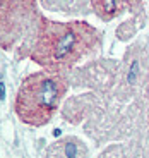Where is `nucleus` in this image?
I'll use <instances>...</instances> for the list:
<instances>
[{"label": "nucleus", "instance_id": "f257e3e1", "mask_svg": "<svg viewBox=\"0 0 149 158\" xmlns=\"http://www.w3.org/2000/svg\"><path fill=\"white\" fill-rule=\"evenodd\" d=\"M101 35L83 21L57 23L43 17L31 59L45 71L63 74L86 55L99 48Z\"/></svg>", "mask_w": 149, "mask_h": 158}, {"label": "nucleus", "instance_id": "f03ea898", "mask_svg": "<svg viewBox=\"0 0 149 158\" xmlns=\"http://www.w3.org/2000/svg\"><path fill=\"white\" fill-rule=\"evenodd\" d=\"M67 93V81L62 74L36 72L22 81L14 108L17 117L29 126H45L51 120Z\"/></svg>", "mask_w": 149, "mask_h": 158}, {"label": "nucleus", "instance_id": "7ed1b4c3", "mask_svg": "<svg viewBox=\"0 0 149 158\" xmlns=\"http://www.w3.org/2000/svg\"><path fill=\"white\" fill-rule=\"evenodd\" d=\"M41 19L36 0H0V47L17 59L31 55Z\"/></svg>", "mask_w": 149, "mask_h": 158}, {"label": "nucleus", "instance_id": "20e7f679", "mask_svg": "<svg viewBox=\"0 0 149 158\" xmlns=\"http://www.w3.org/2000/svg\"><path fill=\"white\" fill-rule=\"evenodd\" d=\"M94 14L103 21H111L123 12H135L141 9V0H91Z\"/></svg>", "mask_w": 149, "mask_h": 158}, {"label": "nucleus", "instance_id": "39448f33", "mask_svg": "<svg viewBox=\"0 0 149 158\" xmlns=\"http://www.w3.org/2000/svg\"><path fill=\"white\" fill-rule=\"evenodd\" d=\"M87 148L75 136H67L51 143L46 150L45 158H87Z\"/></svg>", "mask_w": 149, "mask_h": 158}, {"label": "nucleus", "instance_id": "423d86ee", "mask_svg": "<svg viewBox=\"0 0 149 158\" xmlns=\"http://www.w3.org/2000/svg\"><path fill=\"white\" fill-rule=\"evenodd\" d=\"M139 144L135 141L123 143V144H111L98 158H139Z\"/></svg>", "mask_w": 149, "mask_h": 158}, {"label": "nucleus", "instance_id": "0eeeda50", "mask_svg": "<svg viewBox=\"0 0 149 158\" xmlns=\"http://www.w3.org/2000/svg\"><path fill=\"white\" fill-rule=\"evenodd\" d=\"M43 4L48 9H57L58 12H67V14L87 12L86 0H43Z\"/></svg>", "mask_w": 149, "mask_h": 158}]
</instances>
